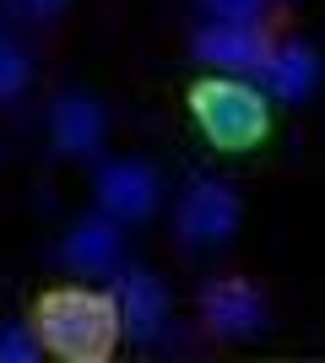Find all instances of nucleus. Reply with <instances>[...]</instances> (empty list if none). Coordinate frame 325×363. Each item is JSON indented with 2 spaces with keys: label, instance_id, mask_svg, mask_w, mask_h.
Returning a JSON list of instances; mask_svg holds the SVG:
<instances>
[{
  "label": "nucleus",
  "instance_id": "nucleus-4",
  "mask_svg": "<svg viewBox=\"0 0 325 363\" xmlns=\"http://www.w3.org/2000/svg\"><path fill=\"white\" fill-rule=\"evenodd\" d=\"M201 320H206V331L222 336V342H244V336L266 331V298L244 277H222V282H212L201 293Z\"/></svg>",
  "mask_w": 325,
  "mask_h": 363
},
{
  "label": "nucleus",
  "instance_id": "nucleus-5",
  "mask_svg": "<svg viewBox=\"0 0 325 363\" xmlns=\"http://www.w3.org/2000/svg\"><path fill=\"white\" fill-rule=\"evenodd\" d=\"M195 60L217 65L228 76H261L266 60H271V44H266L261 28H244V22H217V28L195 33Z\"/></svg>",
  "mask_w": 325,
  "mask_h": 363
},
{
  "label": "nucleus",
  "instance_id": "nucleus-10",
  "mask_svg": "<svg viewBox=\"0 0 325 363\" xmlns=\"http://www.w3.org/2000/svg\"><path fill=\"white\" fill-rule=\"evenodd\" d=\"M65 260L87 277H108L120 266V228L114 217H93V223H81L71 239H65Z\"/></svg>",
  "mask_w": 325,
  "mask_h": 363
},
{
  "label": "nucleus",
  "instance_id": "nucleus-9",
  "mask_svg": "<svg viewBox=\"0 0 325 363\" xmlns=\"http://www.w3.org/2000/svg\"><path fill=\"white\" fill-rule=\"evenodd\" d=\"M261 82H271V92L277 98H287V104H304L314 87H320V55H314L309 44H282L271 49V60H266Z\"/></svg>",
  "mask_w": 325,
  "mask_h": 363
},
{
  "label": "nucleus",
  "instance_id": "nucleus-12",
  "mask_svg": "<svg viewBox=\"0 0 325 363\" xmlns=\"http://www.w3.org/2000/svg\"><path fill=\"white\" fill-rule=\"evenodd\" d=\"M206 11H212L217 22H244V28H261L266 0H206Z\"/></svg>",
  "mask_w": 325,
  "mask_h": 363
},
{
  "label": "nucleus",
  "instance_id": "nucleus-3",
  "mask_svg": "<svg viewBox=\"0 0 325 363\" xmlns=\"http://www.w3.org/2000/svg\"><path fill=\"white\" fill-rule=\"evenodd\" d=\"M173 233H179V244H195V250L228 244L239 233V196L217 179H195L173 212Z\"/></svg>",
  "mask_w": 325,
  "mask_h": 363
},
{
  "label": "nucleus",
  "instance_id": "nucleus-14",
  "mask_svg": "<svg viewBox=\"0 0 325 363\" xmlns=\"http://www.w3.org/2000/svg\"><path fill=\"white\" fill-rule=\"evenodd\" d=\"M22 16H33V22H49V16H60L65 11V0H11Z\"/></svg>",
  "mask_w": 325,
  "mask_h": 363
},
{
  "label": "nucleus",
  "instance_id": "nucleus-7",
  "mask_svg": "<svg viewBox=\"0 0 325 363\" xmlns=\"http://www.w3.org/2000/svg\"><path fill=\"white\" fill-rule=\"evenodd\" d=\"M120 325L136 342H152L163 331V320H169V288L157 282L152 272H125L120 277Z\"/></svg>",
  "mask_w": 325,
  "mask_h": 363
},
{
  "label": "nucleus",
  "instance_id": "nucleus-8",
  "mask_svg": "<svg viewBox=\"0 0 325 363\" xmlns=\"http://www.w3.org/2000/svg\"><path fill=\"white\" fill-rule=\"evenodd\" d=\"M49 130H55V147L71 152V157H87V152L103 147V108L87 98V92H65L49 108Z\"/></svg>",
  "mask_w": 325,
  "mask_h": 363
},
{
  "label": "nucleus",
  "instance_id": "nucleus-2",
  "mask_svg": "<svg viewBox=\"0 0 325 363\" xmlns=\"http://www.w3.org/2000/svg\"><path fill=\"white\" fill-rule=\"evenodd\" d=\"M185 108L195 120V130L217 152H249L271 136V104H266V92L239 82V76H201V82H190Z\"/></svg>",
  "mask_w": 325,
  "mask_h": 363
},
{
  "label": "nucleus",
  "instance_id": "nucleus-13",
  "mask_svg": "<svg viewBox=\"0 0 325 363\" xmlns=\"http://www.w3.org/2000/svg\"><path fill=\"white\" fill-rule=\"evenodd\" d=\"M33 358H38V342L22 325H6L0 331V363H33Z\"/></svg>",
  "mask_w": 325,
  "mask_h": 363
},
{
  "label": "nucleus",
  "instance_id": "nucleus-1",
  "mask_svg": "<svg viewBox=\"0 0 325 363\" xmlns=\"http://www.w3.org/2000/svg\"><path fill=\"white\" fill-rule=\"evenodd\" d=\"M33 336L60 363H108L120 347V303L93 288H49L33 303Z\"/></svg>",
  "mask_w": 325,
  "mask_h": 363
},
{
  "label": "nucleus",
  "instance_id": "nucleus-6",
  "mask_svg": "<svg viewBox=\"0 0 325 363\" xmlns=\"http://www.w3.org/2000/svg\"><path fill=\"white\" fill-rule=\"evenodd\" d=\"M93 196H98V212L103 217H114V223H141V217H152V206H157V179H152L147 163L125 157V163L98 168Z\"/></svg>",
  "mask_w": 325,
  "mask_h": 363
},
{
  "label": "nucleus",
  "instance_id": "nucleus-11",
  "mask_svg": "<svg viewBox=\"0 0 325 363\" xmlns=\"http://www.w3.org/2000/svg\"><path fill=\"white\" fill-rule=\"evenodd\" d=\"M28 76H33L28 55H22L16 44H6V38H0V104H11L16 92L28 87Z\"/></svg>",
  "mask_w": 325,
  "mask_h": 363
}]
</instances>
